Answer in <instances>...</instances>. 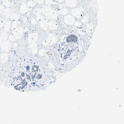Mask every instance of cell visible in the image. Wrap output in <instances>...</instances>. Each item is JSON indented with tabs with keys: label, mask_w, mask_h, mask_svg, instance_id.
<instances>
[{
	"label": "cell",
	"mask_w": 124,
	"mask_h": 124,
	"mask_svg": "<svg viewBox=\"0 0 124 124\" xmlns=\"http://www.w3.org/2000/svg\"><path fill=\"white\" fill-rule=\"evenodd\" d=\"M76 0H67V3L68 5L70 6H75L77 3Z\"/></svg>",
	"instance_id": "1"
},
{
	"label": "cell",
	"mask_w": 124,
	"mask_h": 124,
	"mask_svg": "<svg viewBox=\"0 0 124 124\" xmlns=\"http://www.w3.org/2000/svg\"><path fill=\"white\" fill-rule=\"evenodd\" d=\"M33 70L35 72H37L39 70V68L37 66H34L33 68Z\"/></svg>",
	"instance_id": "2"
},
{
	"label": "cell",
	"mask_w": 124,
	"mask_h": 124,
	"mask_svg": "<svg viewBox=\"0 0 124 124\" xmlns=\"http://www.w3.org/2000/svg\"><path fill=\"white\" fill-rule=\"evenodd\" d=\"M35 78H36V77H35V75H34L33 76H32V79H34Z\"/></svg>",
	"instance_id": "9"
},
{
	"label": "cell",
	"mask_w": 124,
	"mask_h": 124,
	"mask_svg": "<svg viewBox=\"0 0 124 124\" xmlns=\"http://www.w3.org/2000/svg\"><path fill=\"white\" fill-rule=\"evenodd\" d=\"M41 77H42V75H40V74H39V75H38L37 78L38 79H39L41 78Z\"/></svg>",
	"instance_id": "4"
},
{
	"label": "cell",
	"mask_w": 124,
	"mask_h": 124,
	"mask_svg": "<svg viewBox=\"0 0 124 124\" xmlns=\"http://www.w3.org/2000/svg\"><path fill=\"white\" fill-rule=\"evenodd\" d=\"M3 8V6L1 4H0V10L1 9Z\"/></svg>",
	"instance_id": "6"
},
{
	"label": "cell",
	"mask_w": 124,
	"mask_h": 124,
	"mask_svg": "<svg viewBox=\"0 0 124 124\" xmlns=\"http://www.w3.org/2000/svg\"><path fill=\"white\" fill-rule=\"evenodd\" d=\"M22 76V77H24V76H25V74H24V73H23L22 74H21Z\"/></svg>",
	"instance_id": "8"
},
{
	"label": "cell",
	"mask_w": 124,
	"mask_h": 124,
	"mask_svg": "<svg viewBox=\"0 0 124 124\" xmlns=\"http://www.w3.org/2000/svg\"><path fill=\"white\" fill-rule=\"evenodd\" d=\"M3 3L4 5H8L9 4V2L8 0H4L3 1Z\"/></svg>",
	"instance_id": "3"
},
{
	"label": "cell",
	"mask_w": 124,
	"mask_h": 124,
	"mask_svg": "<svg viewBox=\"0 0 124 124\" xmlns=\"http://www.w3.org/2000/svg\"><path fill=\"white\" fill-rule=\"evenodd\" d=\"M27 78L28 79H29L30 78V77L29 75H27Z\"/></svg>",
	"instance_id": "5"
},
{
	"label": "cell",
	"mask_w": 124,
	"mask_h": 124,
	"mask_svg": "<svg viewBox=\"0 0 124 124\" xmlns=\"http://www.w3.org/2000/svg\"><path fill=\"white\" fill-rule=\"evenodd\" d=\"M27 68V70H29L30 69L29 66H27V68Z\"/></svg>",
	"instance_id": "7"
}]
</instances>
